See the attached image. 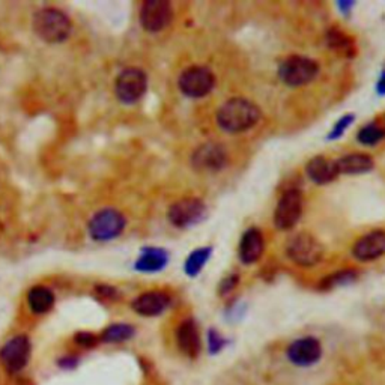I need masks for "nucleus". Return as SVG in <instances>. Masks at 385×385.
<instances>
[{"label":"nucleus","instance_id":"6e6552de","mask_svg":"<svg viewBox=\"0 0 385 385\" xmlns=\"http://www.w3.org/2000/svg\"><path fill=\"white\" fill-rule=\"evenodd\" d=\"M322 354H324L322 343L313 336L296 339L286 350V357L289 359V363L303 369L318 364L320 362Z\"/></svg>","mask_w":385,"mask_h":385},{"label":"nucleus","instance_id":"2eb2a0df","mask_svg":"<svg viewBox=\"0 0 385 385\" xmlns=\"http://www.w3.org/2000/svg\"><path fill=\"white\" fill-rule=\"evenodd\" d=\"M228 155L225 149L216 143H206L193 155V166L201 172H218L226 166Z\"/></svg>","mask_w":385,"mask_h":385},{"label":"nucleus","instance_id":"f03ea898","mask_svg":"<svg viewBox=\"0 0 385 385\" xmlns=\"http://www.w3.org/2000/svg\"><path fill=\"white\" fill-rule=\"evenodd\" d=\"M259 108L244 98H235L218 110V125L229 133H240L252 128L259 121Z\"/></svg>","mask_w":385,"mask_h":385},{"label":"nucleus","instance_id":"412c9836","mask_svg":"<svg viewBox=\"0 0 385 385\" xmlns=\"http://www.w3.org/2000/svg\"><path fill=\"white\" fill-rule=\"evenodd\" d=\"M336 166L339 173L358 175V173H366L374 169V160L366 154H350L337 160Z\"/></svg>","mask_w":385,"mask_h":385},{"label":"nucleus","instance_id":"39448f33","mask_svg":"<svg viewBox=\"0 0 385 385\" xmlns=\"http://www.w3.org/2000/svg\"><path fill=\"white\" fill-rule=\"evenodd\" d=\"M280 79L292 88L312 82L318 74L316 62L304 56H291L281 62L279 68Z\"/></svg>","mask_w":385,"mask_h":385},{"label":"nucleus","instance_id":"9d476101","mask_svg":"<svg viewBox=\"0 0 385 385\" xmlns=\"http://www.w3.org/2000/svg\"><path fill=\"white\" fill-rule=\"evenodd\" d=\"M172 5L166 0H147L140 9V23L147 32H160L172 21Z\"/></svg>","mask_w":385,"mask_h":385},{"label":"nucleus","instance_id":"9b49d317","mask_svg":"<svg viewBox=\"0 0 385 385\" xmlns=\"http://www.w3.org/2000/svg\"><path fill=\"white\" fill-rule=\"evenodd\" d=\"M206 214L205 203L199 199H182V201L173 203L169 209V220L177 228H189L201 221Z\"/></svg>","mask_w":385,"mask_h":385},{"label":"nucleus","instance_id":"7c9ffc66","mask_svg":"<svg viewBox=\"0 0 385 385\" xmlns=\"http://www.w3.org/2000/svg\"><path fill=\"white\" fill-rule=\"evenodd\" d=\"M351 122H352V116H351V115L342 118V119L336 123V127H334V130L331 131L330 139H337V138H340V135L343 134V131L351 125Z\"/></svg>","mask_w":385,"mask_h":385},{"label":"nucleus","instance_id":"393cba45","mask_svg":"<svg viewBox=\"0 0 385 385\" xmlns=\"http://www.w3.org/2000/svg\"><path fill=\"white\" fill-rule=\"evenodd\" d=\"M209 256H211V248H208V247L199 248V250L193 252L189 256V259L185 260V267H184L185 274L190 276V277H196L199 272L203 269Z\"/></svg>","mask_w":385,"mask_h":385},{"label":"nucleus","instance_id":"473e14b6","mask_svg":"<svg viewBox=\"0 0 385 385\" xmlns=\"http://www.w3.org/2000/svg\"><path fill=\"white\" fill-rule=\"evenodd\" d=\"M378 92L382 94V95H385V72L382 74L381 80L378 82Z\"/></svg>","mask_w":385,"mask_h":385},{"label":"nucleus","instance_id":"cd10ccee","mask_svg":"<svg viewBox=\"0 0 385 385\" xmlns=\"http://www.w3.org/2000/svg\"><path fill=\"white\" fill-rule=\"evenodd\" d=\"M74 342L79 345L80 347H84V350H89V347H94L99 342V336L89 331H80L74 336Z\"/></svg>","mask_w":385,"mask_h":385},{"label":"nucleus","instance_id":"f257e3e1","mask_svg":"<svg viewBox=\"0 0 385 385\" xmlns=\"http://www.w3.org/2000/svg\"><path fill=\"white\" fill-rule=\"evenodd\" d=\"M33 32L40 40L57 44L65 41L71 32V21L64 11L53 6L41 8L33 16Z\"/></svg>","mask_w":385,"mask_h":385},{"label":"nucleus","instance_id":"c756f323","mask_svg":"<svg viewBox=\"0 0 385 385\" xmlns=\"http://www.w3.org/2000/svg\"><path fill=\"white\" fill-rule=\"evenodd\" d=\"M95 292L104 301H113L118 298V291L111 286H106V284H103V286H96Z\"/></svg>","mask_w":385,"mask_h":385},{"label":"nucleus","instance_id":"6ab92c4d","mask_svg":"<svg viewBox=\"0 0 385 385\" xmlns=\"http://www.w3.org/2000/svg\"><path fill=\"white\" fill-rule=\"evenodd\" d=\"M28 306L33 315H45L55 306V294L47 286H33L28 292Z\"/></svg>","mask_w":385,"mask_h":385},{"label":"nucleus","instance_id":"5701e85b","mask_svg":"<svg viewBox=\"0 0 385 385\" xmlns=\"http://www.w3.org/2000/svg\"><path fill=\"white\" fill-rule=\"evenodd\" d=\"M327 41L328 47L333 48L334 52H337L346 57H351L355 55V45L352 40L339 29H331L327 35Z\"/></svg>","mask_w":385,"mask_h":385},{"label":"nucleus","instance_id":"c85d7f7f","mask_svg":"<svg viewBox=\"0 0 385 385\" xmlns=\"http://www.w3.org/2000/svg\"><path fill=\"white\" fill-rule=\"evenodd\" d=\"M240 281V277L237 274H232V276H228L221 280L220 286H218V294L220 295H228L230 294L235 288H237V284Z\"/></svg>","mask_w":385,"mask_h":385},{"label":"nucleus","instance_id":"f3484780","mask_svg":"<svg viewBox=\"0 0 385 385\" xmlns=\"http://www.w3.org/2000/svg\"><path fill=\"white\" fill-rule=\"evenodd\" d=\"M264 253V237L259 229H248L240 244V257L244 264H253Z\"/></svg>","mask_w":385,"mask_h":385},{"label":"nucleus","instance_id":"dca6fc26","mask_svg":"<svg viewBox=\"0 0 385 385\" xmlns=\"http://www.w3.org/2000/svg\"><path fill=\"white\" fill-rule=\"evenodd\" d=\"M352 253L358 260H375L385 253V232L375 230L359 238L352 248Z\"/></svg>","mask_w":385,"mask_h":385},{"label":"nucleus","instance_id":"423d86ee","mask_svg":"<svg viewBox=\"0 0 385 385\" xmlns=\"http://www.w3.org/2000/svg\"><path fill=\"white\" fill-rule=\"evenodd\" d=\"M147 86L146 74L139 68L123 69L115 84L116 96L123 104H134L145 95Z\"/></svg>","mask_w":385,"mask_h":385},{"label":"nucleus","instance_id":"b1692460","mask_svg":"<svg viewBox=\"0 0 385 385\" xmlns=\"http://www.w3.org/2000/svg\"><path fill=\"white\" fill-rule=\"evenodd\" d=\"M357 276H358V272L354 269H345V271L334 272V274L327 276L324 280L320 281L319 288H320V291H330V289L339 288V286H346V284L355 281Z\"/></svg>","mask_w":385,"mask_h":385},{"label":"nucleus","instance_id":"4468645a","mask_svg":"<svg viewBox=\"0 0 385 385\" xmlns=\"http://www.w3.org/2000/svg\"><path fill=\"white\" fill-rule=\"evenodd\" d=\"M172 304V298L161 291H149L134 298L131 307L138 315L154 318L163 315Z\"/></svg>","mask_w":385,"mask_h":385},{"label":"nucleus","instance_id":"ddd939ff","mask_svg":"<svg viewBox=\"0 0 385 385\" xmlns=\"http://www.w3.org/2000/svg\"><path fill=\"white\" fill-rule=\"evenodd\" d=\"M177 345L178 350L191 359L197 358L202 351V340H201V331H199L197 322L193 318L184 319L177 328Z\"/></svg>","mask_w":385,"mask_h":385},{"label":"nucleus","instance_id":"aec40b11","mask_svg":"<svg viewBox=\"0 0 385 385\" xmlns=\"http://www.w3.org/2000/svg\"><path fill=\"white\" fill-rule=\"evenodd\" d=\"M169 262V255L161 248L149 247L142 252L135 262V269L142 272H157L163 269Z\"/></svg>","mask_w":385,"mask_h":385},{"label":"nucleus","instance_id":"1a4fd4ad","mask_svg":"<svg viewBox=\"0 0 385 385\" xmlns=\"http://www.w3.org/2000/svg\"><path fill=\"white\" fill-rule=\"evenodd\" d=\"M214 76L208 68L191 67L182 72L179 79V89L190 98H201L214 88Z\"/></svg>","mask_w":385,"mask_h":385},{"label":"nucleus","instance_id":"a878e982","mask_svg":"<svg viewBox=\"0 0 385 385\" xmlns=\"http://www.w3.org/2000/svg\"><path fill=\"white\" fill-rule=\"evenodd\" d=\"M384 138H385V131L381 127L375 125V123H369V125H366L358 133V142L363 145H369V146L376 145Z\"/></svg>","mask_w":385,"mask_h":385},{"label":"nucleus","instance_id":"2f4dec72","mask_svg":"<svg viewBox=\"0 0 385 385\" xmlns=\"http://www.w3.org/2000/svg\"><path fill=\"white\" fill-rule=\"evenodd\" d=\"M79 364V358L77 357H72V355H67V357H62L59 359V366L62 369H67V370H71Z\"/></svg>","mask_w":385,"mask_h":385},{"label":"nucleus","instance_id":"bb28decb","mask_svg":"<svg viewBox=\"0 0 385 385\" xmlns=\"http://www.w3.org/2000/svg\"><path fill=\"white\" fill-rule=\"evenodd\" d=\"M206 342H208V352H209L211 355H217V354H220L223 350H225L226 345H228L226 339L223 337L221 334H220L216 328L208 330Z\"/></svg>","mask_w":385,"mask_h":385},{"label":"nucleus","instance_id":"f8f14e48","mask_svg":"<svg viewBox=\"0 0 385 385\" xmlns=\"http://www.w3.org/2000/svg\"><path fill=\"white\" fill-rule=\"evenodd\" d=\"M303 211V199L300 191L289 190L284 193L276 209V226L281 230H288L294 228L301 217Z\"/></svg>","mask_w":385,"mask_h":385},{"label":"nucleus","instance_id":"0eeeda50","mask_svg":"<svg viewBox=\"0 0 385 385\" xmlns=\"http://www.w3.org/2000/svg\"><path fill=\"white\" fill-rule=\"evenodd\" d=\"M288 256L300 267H313L324 256V250L312 235L298 233L288 245Z\"/></svg>","mask_w":385,"mask_h":385},{"label":"nucleus","instance_id":"4be33fe9","mask_svg":"<svg viewBox=\"0 0 385 385\" xmlns=\"http://www.w3.org/2000/svg\"><path fill=\"white\" fill-rule=\"evenodd\" d=\"M135 334V330L130 324H111L101 334L99 342L104 343H122L130 340Z\"/></svg>","mask_w":385,"mask_h":385},{"label":"nucleus","instance_id":"a211bd4d","mask_svg":"<svg viewBox=\"0 0 385 385\" xmlns=\"http://www.w3.org/2000/svg\"><path fill=\"white\" fill-rule=\"evenodd\" d=\"M307 175L316 184L333 182L339 175L336 161L316 157L307 164Z\"/></svg>","mask_w":385,"mask_h":385},{"label":"nucleus","instance_id":"20e7f679","mask_svg":"<svg viewBox=\"0 0 385 385\" xmlns=\"http://www.w3.org/2000/svg\"><path fill=\"white\" fill-rule=\"evenodd\" d=\"M125 217L113 208H104L98 211L89 221V233L95 241H110L123 232Z\"/></svg>","mask_w":385,"mask_h":385},{"label":"nucleus","instance_id":"7ed1b4c3","mask_svg":"<svg viewBox=\"0 0 385 385\" xmlns=\"http://www.w3.org/2000/svg\"><path fill=\"white\" fill-rule=\"evenodd\" d=\"M30 354L32 345L29 337L24 334H18L0 347V363H2L6 374L17 375L29 364Z\"/></svg>","mask_w":385,"mask_h":385}]
</instances>
